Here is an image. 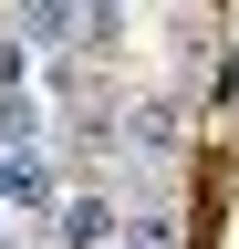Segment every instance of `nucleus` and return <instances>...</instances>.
Segmentation results:
<instances>
[{
    "label": "nucleus",
    "instance_id": "obj_4",
    "mask_svg": "<svg viewBox=\"0 0 239 249\" xmlns=\"http://www.w3.org/2000/svg\"><path fill=\"white\" fill-rule=\"evenodd\" d=\"M114 249H177V208L166 197H135L125 218H114Z\"/></svg>",
    "mask_w": 239,
    "mask_h": 249
},
{
    "label": "nucleus",
    "instance_id": "obj_2",
    "mask_svg": "<svg viewBox=\"0 0 239 249\" xmlns=\"http://www.w3.org/2000/svg\"><path fill=\"white\" fill-rule=\"evenodd\" d=\"M114 218H125V208H114L104 187H63V208H52V249H104Z\"/></svg>",
    "mask_w": 239,
    "mask_h": 249
},
{
    "label": "nucleus",
    "instance_id": "obj_3",
    "mask_svg": "<svg viewBox=\"0 0 239 249\" xmlns=\"http://www.w3.org/2000/svg\"><path fill=\"white\" fill-rule=\"evenodd\" d=\"M177 135H187V114H177L166 93H146V104H125V145H135V156H166Z\"/></svg>",
    "mask_w": 239,
    "mask_h": 249
},
{
    "label": "nucleus",
    "instance_id": "obj_5",
    "mask_svg": "<svg viewBox=\"0 0 239 249\" xmlns=\"http://www.w3.org/2000/svg\"><path fill=\"white\" fill-rule=\"evenodd\" d=\"M0 93H32V52H21L11 31H0Z\"/></svg>",
    "mask_w": 239,
    "mask_h": 249
},
{
    "label": "nucleus",
    "instance_id": "obj_1",
    "mask_svg": "<svg viewBox=\"0 0 239 249\" xmlns=\"http://www.w3.org/2000/svg\"><path fill=\"white\" fill-rule=\"evenodd\" d=\"M52 208H63L52 156H0V218H52Z\"/></svg>",
    "mask_w": 239,
    "mask_h": 249
},
{
    "label": "nucleus",
    "instance_id": "obj_6",
    "mask_svg": "<svg viewBox=\"0 0 239 249\" xmlns=\"http://www.w3.org/2000/svg\"><path fill=\"white\" fill-rule=\"evenodd\" d=\"M0 249H11V218H0Z\"/></svg>",
    "mask_w": 239,
    "mask_h": 249
},
{
    "label": "nucleus",
    "instance_id": "obj_7",
    "mask_svg": "<svg viewBox=\"0 0 239 249\" xmlns=\"http://www.w3.org/2000/svg\"><path fill=\"white\" fill-rule=\"evenodd\" d=\"M42 249H52V239H42Z\"/></svg>",
    "mask_w": 239,
    "mask_h": 249
}]
</instances>
